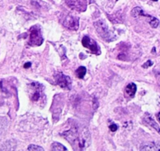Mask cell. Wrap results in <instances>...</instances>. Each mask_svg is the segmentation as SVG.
Listing matches in <instances>:
<instances>
[{
  "label": "cell",
  "mask_w": 160,
  "mask_h": 151,
  "mask_svg": "<svg viewBox=\"0 0 160 151\" xmlns=\"http://www.w3.org/2000/svg\"><path fill=\"white\" fill-rule=\"evenodd\" d=\"M67 148L64 146H63L62 144L59 143H53L52 144V150L53 151H61V150H67Z\"/></svg>",
  "instance_id": "obj_15"
},
{
  "label": "cell",
  "mask_w": 160,
  "mask_h": 151,
  "mask_svg": "<svg viewBox=\"0 0 160 151\" xmlns=\"http://www.w3.org/2000/svg\"><path fill=\"white\" fill-rule=\"evenodd\" d=\"M93 25H94L98 35L103 39L109 42V41H112L115 39L113 34L109 31L107 23L104 20H99V21H96V22L93 23Z\"/></svg>",
  "instance_id": "obj_1"
},
{
  "label": "cell",
  "mask_w": 160,
  "mask_h": 151,
  "mask_svg": "<svg viewBox=\"0 0 160 151\" xmlns=\"http://www.w3.org/2000/svg\"><path fill=\"white\" fill-rule=\"evenodd\" d=\"M144 121H145V122L147 123L149 126H151V127H152L153 128H155V130H156L157 132L160 134V127L158 125V124H157V123L155 122V121H154L152 117H151L150 116L146 117L144 118Z\"/></svg>",
  "instance_id": "obj_11"
},
{
  "label": "cell",
  "mask_w": 160,
  "mask_h": 151,
  "mask_svg": "<svg viewBox=\"0 0 160 151\" xmlns=\"http://www.w3.org/2000/svg\"><path fill=\"white\" fill-rule=\"evenodd\" d=\"M152 61H148L146 63H144V65H143V68H148V67H149V66H152Z\"/></svg>",
  "instance_id": "obj_18"
},
{
  "label": "cell",
  "mask_w": 160,
  "mask_h": 151,
  "mask_svg": "<svg viewBox=\"0 0 160 151\" xmlns=\"http://www.w3.org/2000/svg\"><path fill=\"white\" fill-rule=\"evenodd\" d=\"M109 128H110V130L112 131V132H116L117 129H118V126H117L115 124H112V125L109 126Z\"/></svg>",
  "instance_id": "obj_17"
},
{
  "label": "cell",
  "mask_w": 160,
  "mask_h": 151,
  "mask_svg": "<svg viewBox=\"0 0 160 151\" xmlns=\"http://www.w3.org/2000/svg\"><path fill=\"white\" fill-rule=\"evenodd\" d=\"M141 150L144 151H158L160 150V144L155 143H148L142 145L141 147Z\"/></svg>",
  "instance_id": "obj_9"
},
{
  "label": "cell",
  "mask_w": 160,
  "mask_h": 151,
  "mask_svg": "<svg viewBox=\"0 0 160 151\" xmlns=\"http://www.w3.org/2000/svg\"><path fill=\"white\" fill-rule=\"evenodd\" d=\"M66 3L71 9L77 11H85L87 9L86 0H66Z\"/></svg>",
  "instance_id": "obj_7"
},
{
  "label": "cell",
  "mask_w": 160,
  "mask_h": 151,
  "mask_svg": "<svg viewBox=\"0 0 160 151\" xmlns=\"http://www.w3.org/2000/svg\"><path fill=\"white\" fill-rule=\"evenodd\" d=\"M137 91V85L133 83H130L126 87L125 94L128 97H133Z\"/></svg>",
  "instance_id": "obj_10"
},
{
  "label": "cell",
  "mask_w": 160,
  "mask_h": 151,
  "mask_svg": "<svg viewBox=\"0 0 160 151\" xmlns=\"http://www.w3.org/2000/svg\"><path fill=\"white\" fill-rule=\"evenodd\" d=\"M144 16L147 17V18H148V22H149V24H150V25L152 26V28H157V27H158V24H159V21H158V20L156 18L151 16V15L146 14L145 13H144Z\"/></svg>",
  "instance_id": "obj_12"
},
{
  "label": "cell",
  "mask_w": 160,
  "mask_h": 151,
  "mask_svg": "<svg viewBox=\"0 0 160 151\" xmlns=\"http://www.w3.org/2000/svg\"><path fill=\"white\" fill-rule=\"evenodd\" d=\"M82 44L83 47L90 49V51L93 54H95L97 55L101 54V50H100V47H98V44L93 39H90L89 36H84L82 38Z\"/></svg>",
  "instance_id": "obj_6"
},
{
  "label": "cell",
  "mask_w": 160,
  "mask_h": 151,
  "mask_svg": "<svg viewBox=\"0 0 160 151\" xmlns=\"http://www.w3.org/2000/svg\"><path fill=\"white\" fill-rule=\"evenodd\" d=\"M151 1H153V2H157L158 0H151Z\"/></svg>",
  "instance_id": "obj_21"
},
{
  "label": "cell",
  "mask_w": 160,
  "mask_h": 151,
  "mask_svg": "<svg viewBox=\"0 0 160 151\" xmlns=\"http://www.w3.org/2000/svg\"><path fill=\"white\" fill-rule=\"evenodd\" d=\"M76 76L80 79H82V78L85 76L86 73H87V69L84 66H80L79 68H78V69L75 72Z\"/></svg>",
  "instance_id": "obj_14"
},
{
  "label": "cell",
  "mask_w": 160,
  "mask_h": 151,
  "mask_svg": "<svg viewBox=\"0 0 160 151\" xmlns=\"http://www.w3.org/2000/svg\"><path fill=\"white\" fill-rule=\"evenodd\" d=\"M157 117H158V120L159 121V122H160V112H158V115H157Z\"/></svg>",
  "instance_id": "obj_20"
},
{
  "label": "cell",
  "mask_w": 160,
  "mask_h": 151,
  "mask_svg": "<svg viewBox=\"0 0 160 151\" xmlns=\"http://www.w3.org/2000/svg\"><path fill=\"white\" fill-rule=\"evenodd\" d=\"M144 12L143 11V10L141 7H135L131 11V15L133 18H138L140 16H144Z\"/></svg>",
  "instance_id": "obj_13"
},
{
  "label": "cell",
  "mask_w": 160,
  "mask_h": 151,
  "mask_svg": "<svg viewBox=\"0 0 160 151\" xmlns=\"http://www.w3.org/2000/svg\"><path fill=\"white\" fill-rule=\"evenodd\" d=\"M63 24L64 27L71 29V30H77L79 26L78 18L73 16H67L63 21Z\"/></svg>",
  "instance_id": "obj_8"
},
{
  "label": "cell",
  "mask_w": 160,
  "mask_h": 151,
  "mask_svg": "<svg viewBox=\"0 0 160 151\" xmlns=\"http://www.w3.org/2000/svg\"><path fill=\"white\" fill-rule=\"evenodd\" d=\"M28 150H30V151H42L44 150V149L42 147H40L38 146H35V145H30L28 148Z\"/></svg>",
  "instance_id": "obj_16"
},
{
  "label": "cell",
  "mask_w": 160,
  "mask_h": 151,
  "mask_svg": "<svg viewBox=\"0 0 160 151\" xmlns=\"http://www.w3.org/2000/svg\"><path fill=\"white\" fill-rule=\"evenodd\" d=\"M90 143H91V138H90V132L87 128H84L79 132V135L74 145L77 144L79 149H84L90 146Z\"/></svg>",
  "instance_id": "obj_2"
},
{
  "label": "cell",
  "mask_w": 160,
  "mask_h": 151,
  "mask_svg": "<svg viewBox=\"0 0 160 151\" xmlns=\"http://www.w3.org/2000/svg\"><path fill=\"white\" fill-rule=\"evenodd\" d=\"M43 43V39L39 28L34 26L30 29L28 44L31 46H40Z\"/></svg>",
  "instance_id": "obj_3"
},
{
  "label": "cell",
  "mask_w": 160,
  "mask_h": 151,
  "mask_svg": "<svg viewBox=\"0 0 160 151\" xmlns=\"http://www.w3.org/2000/svg\"><path fill=\"white\" fill-rule=\"evenodd\" d=\"M31 65H32V64H31L30 62H28V63H26L25 65H24V67L25 68V69H28V68L31 67Z\"/></svg>",
  "instance_id": "obj_19"
},
{
  "label": "cell",
  "mask_w": 160,
  "mask_h": 151,
  "mask_svg": "<svg viewBox=\"0 0 160 151\" xmlns=\"http://www.w3.org/2000/svg\"><path fill=\"white\" fill-rule=\"evenodd\" d=\"M30 88L32 91L31 99L32 102H36L43 98V86L42 84H38V83H32L30 85Z\"/></svg>",
  "instance_id": "obj_4"
},
{
  "label": "cell",
  "mask_w": 160,
  "mask_h": 151,
  "mask_svg": "<svg viewBox=\"0 0 160 151\" xmlns=\"http://www.w3.org/2000/svg\"><path fill=\"white\" fill-rule=\"evenodd\" d=\"M55 81L57 84L59 85L61 88L65 90H70L72 87V81L70 77L63 73H58L55 76Z\"/></svg>",
  "instance_id": "obj_5"
}]
</instances>
